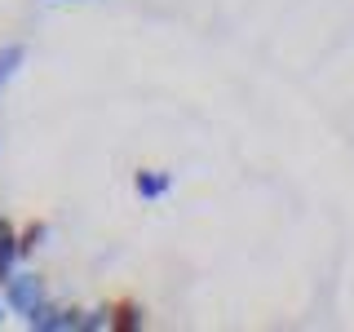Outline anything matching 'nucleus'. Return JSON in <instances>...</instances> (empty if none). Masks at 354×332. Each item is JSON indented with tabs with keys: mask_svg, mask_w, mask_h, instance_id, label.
Wrapping results in <instances>:
<instances>
[{
	"mask_svg": "<svg viewBox=\"0 0 354 332\" xmlns=\"http://www.w3.org/2000/svg\"><path fill=\"white\" fill-rule=\"evenodd\" d=\"M106 328H115V332H138V328H147V310H142L138 302H111V306H106Z\"/></svg>",
	"mask_w": 354,
	"mask_h": 332,
	"instance_id": "20e7f679",
	"label": "nucleus"
},
{
	"mask_svg": "<svg viewBox=\"0 0 354 332\" xmlns=\"http://www.w3.org/2000/svg\"><path fill=\"white\" fill-rule=\"evenodd\" d=\"M5 315H9V306H5V297H0V324H5Z\"/></svg>",
	"mask_w": 354,
	"mask_h": 332,
	"instance_id": "6e6552de",
	"label": "nucleus"
},
{
	"mask_svg": "<svg viewBox=\"0 0 354 332\" xmlns=\"http://www.w3.org/2000/svg\"><path fill=\"white\" fill-rule=\"evenodd\" d=\"M44 239H49V221H27V226L18 230V261L36 257L44 248Z\"/></svg>",
	"mask_w": 354,
	"mask_h": 332,
	"instance_id": "423d86ee",
	"label": "nucleus"
},
{
	"mask_svg": "<svg viewBox=\"0 0 354 332\" xmlns=\"http://www.w3.org/2000/svg\"><path fill=\"white\" fill-rule=\"evenodd\" d=\"M80 315L84 310H75V306H58V302H44L27 315V328H36V332H80Z\"/></svg>",
	"mask_w": 354,
	"mask_h": 332,
	"instance_id": "f03ea898",
	"label": "nucleus"
},
{
	"mask_svg": "<svg viewBox=\"0 0 354 332\" xmlns=\"http://www.w3.org/2000/svg\"><path fill=\"white\" fill-rule=\"evenodd\" d=\"M0 221H5V213H0Z\"/></svg>",
	"mask_w": 354,
	"mask_h": 332,
	"instance_id": "1a4fd4ad",
	"label": "nucleus"
},
{
	"mask_svg": "<svg viewBox=\"0 0 354 332\" xmlns=\"http://www.w3.org/2000/svg\"><path fill=\"white\" fill-rule=\"evenodd\" d=\"M133 191L142 199H164L173 191V173L169 169H138L133 173Z\"/></svg>",
	"mask_w": 354,
	"mask_h": 332,
	"instance_id": "7ed1b4c3",
	"label": "nucleus"
},
{
	"mask_svg": "<svg viewBox=\"0 0 354 332\" xmlns=\"http://www.w3.org/2000/svg\"><path fill=\"white\" fill-rule=\"evenodd\" d=\"M0 288H5V306H9V315H22V319H27L31 310H36L44 297H49V293H44V279H40L36 270H14Z\"/></svg>",
	"mask_w": 354,
	"mask_h": 332,
	"instance_id": "f257e3e1",
	"label": "nucleus"
},
{
	"mask_svg": "<svg viewBox=\"0 0 354 332\" xmlns=\"http://www.w3.org/2000/svg\"><path fill=\"white\" fill-rule=\"evenodd\" d=\"M14 270H18V226L5 217L0 221V284H5Z\"/></svg>",
	"mask_w": 354,
	"mask_h": 332,
	"instance_id": "39448f33",
	"label": "nucleus"
},
{
	"mask_svg": "<svg viewBox=\"0 0 354 332\" xmlns=\"http://www.w3.org/2000/svg\"><path fill=\"white\" fill-rule=\"evenodd\" d=\"M22 62H27V49H22V44H5V49H0V89L14 80V71Z\"/></svg>",
	"mask_w": 354,
	"mask_h": 332,
	"instance_id": "0eeeda50",
	"label": "nucleus"
}]
</instances>
